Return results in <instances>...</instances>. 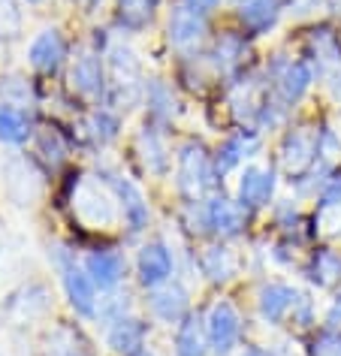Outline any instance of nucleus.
Returning <instances> with one entry per match:
<instances>
[{"mask_svg": "<svg viewBox=\"0 0 341 356\" xmlns=\"http://www.w3.org/2000/svg\"><path fill=\"white\" fill-rule=\"evenodd\" d=\"M245 220H248V211L236 200L218 197V193L196 200V202H187V209H184V224L191 227V233L214 236L218 242L239 238L245 233Z\"/></svg>", "mask_w": 341, "mask_h": 356, "instance_id": "obj_1", "label": "nucleus"}, {"mask_svg": "<svg viewBox=\"0 0 341 356\" xmlns=\"http://www.w3.org/2000/svg\"><path fill=\"white\" fill-rule=\"evenodd\" d=\"M221 175L214 169V154L200 139H184L175 151V188L187 202L205 200L218 188Z\"/></svg>", "mask_w": 341, "mask_h": 356, "instance_id": "obj_2", "label": "nucleus"}, {"mask_svg": "<svg viewBox=\"0 0 341 356\" xmlns=\"http://www.w3.org/2000/svg\"><path fill=\"white\" fill-rule=\"evenodd\" d=\"M49 260L58 269V278H61V287H64L70 308H73L82 320H97V311H100V290L94 287L91 275L85 272V266L76 260V251H70L64 245H51Z\"/></svg>", "mask_w": 341, "mask_h": 356, "instance_id": "obj_3", "label": "nucleus"}, {"mask_svg": "<svg viewBox=\"0 0 341 356\" xmlns=\"http://www.w3.org/2000/svg\"><path fill=\"white\" fill-rule=\"evenodd\" d=\"M73 215L82 220L88 229H115L121 224V209L112 191L100 178H79L73 188Z\"/></svg>", "mask_w": 341, "mask_h": 356, "instance_id": "obj_4", "label": "nucleus"}, {"mask_svg": "<svg viewBox=\"0 0 341 356\" xmlns=\"http://www.w3.org/2000/svg\"><path fill=\"white\" fill-rule=\"evenodd\" d=\"M97 178L112 191V197L118 200V209H121V224L127 227V233L136 238L148 229L151 224V206L145 200V193L139 191L136 181H130L124 172H118L115 166H100L97 169Z\"/></svg>", "mask_w": 341, "mask_h": 356, "instance_id": "obj_5", "label": "nucleus"}, {"mask_svg": "<svg viewBox=\"0 0 341 356\" xmlns=\"http://www.w3.org/2000/svg\"><path fill=\"white\" fill-rule=\"evenodd\" d=\"M320 166V142L317 127H290L278 145V169L287 181H302Z\"/></svg>", "mask_w": 341, "mask_h": 356, "instance_id": "obj_6", "label": "nucleus"}, {"mask_svg": "<svg viewBox=\"0 0 341 356\" xmlns=\"http://www.w3.org/2000/svg\"><path fill=\"white\" fill-rule=\"evenodd\" d=\"M320 73L314 70L311 60L305 58H284V60H275L272 70H269V91H272V97L281 106H287V109H296L305 94L311 91L314 79H317Z\"/></svg>", "mask_w": 341, "mask_h": 356, "instance_id": "obj_7", "label": "nucleus"}, {"mask_svg": "<svg viewBox=\"0 0 341 356\" xmlns=\"http://www.w3.org/2000/svg\"><path fill=\"white\" fill-rule=\"evenodd\" d=\"M109 91L112 106L124 97V109H130L139 97H145V79H142V60L130 46H112L109 49Z\"/></svg>", "mask_w": 341, "mask_h": 356, "instance_id": "obj_8", "label": "nucleus"}, {"mask_svg": "<svg viewBox=\"0 0 341 356\" xmlns=\"http://www.w3.org/2000/svg\"><path fill=\"white\" fill-rule=\"evenodd\" d=\"M205 332L214 356H230L241 341V314L230 299H214L205 311Z\"/></svg>", "mask_w": 341, "mask_h": 356, "instance_id": "obj_9", "label": "nucleus"}, {"mask_svg": "<svg viewBox=\"0 0 341 356\" xmlns=\"http://www.w3.org/2000/svg\"><path fill=\"white\" fill-rule=\"evenodd\" d=\"M175 278V254L164 238H151L136 251V281L145 290H157Z\"/></svg>", "mask_w": 341, "mask_h": 356, "instance_id": "obj_10", "label": "nucleus"}, {"mask_svg": "<svg viewBox=\"0 0 341 356\" xmlns=\"http://www.w3.org/2000/svg\"><path fill=\"white\" fill-rule=\"evenodd\" d=\"M302 302V293L287 281H266L257 290V317L266 326H284L293 320L296 305Z\"/></svg>", "mask_w": 341, "mask_h": 356, "instance_id": "obj_11", "label": "nucleus"}, {"mask_svg": "<svg viewBox=\"0 0 341 356\" xmlns=\"http://www.w3.org/2000/svg\"><path fill=\"white\" fill-rule=\"evenodd\" d=\"M278 191V172L272 166H245L236 184V202L248 211L269 209Z\"/></svg>", "mask_w": 341, "mask_h": 356, "instance_id": "obj_12", "label": "nucleus"}, {"mask_svg": "<svg viewBox=\"0 0 341 356\" xmlns=\"http://www.w3.org/2000/svg\"><path fill=\"white\" fill-rule=\"evenodd\" d=\"M70 88L85 97V100H100L109 91V73H106V60L97 49H85L70 64Z\"/></svg>", "mask_w": 341, "mask_h": 356, "instance_id": "obj_13", "label": "nucleus"}, {"mask_svg": "<svg viewBox=\"0 0 341 356\" xmlns=\"http://www.w3.org/2000/svg\"><path fill=\"white\" fill-rule=\"evenodd\" d=\"M82 266L100 293L118 290L124 278H127V257L118 248H94V251H88L82 257Z\"/></svg>", "mask_w": 341, "mask_h": 356, "instance_id": "obj_14", "label": "nucleus"}, {"mask_svg": "<svg viewBox=\"0 0 341 356\" xmlns=\"http://www.w3.org/2000/svg\"><path fill=\"white\" fill-rule=\"evenodd\" d=\"M67 55H70V46L61 28H42L28 46V64L42 76H55L67 64Z\"/></svg>", "mask_w": 341, "mask_h": 356, "instance_id": "obj_15", "label": "nucleus"}, {"mask_svg": "<svg viewBox=\"0 0 341 356\" xmlns=\"http://www.w3.org/2000/svg\"><path fill=\"white\" fill-rule=\"evenodd\" d=\"M148 332H151V323L145 317H139V314H121V317H115L106 323V347H109L112 353H118V356H130V353H136L145 347L148 341Z\"/></svg>", "mask_w": 341, "mask_h": 356, "instance_id": "obj_16", "label": "nucleus"}, {"mask_svg": "<svg viewBox=\"0 0 341 356\" xmlns=\"http://www.w3.org/2000/svg\"><path fill=\"white\" fill-rule=\"evenodd\" d=\"M209 33V15L191 10V6L178 3L173 13H169L166 22V40L169 46H175L178 51H191L205 40Z\"/></svg>", "mask_w": 341, "mask_h": 356, "instance_id": "obj_17", "label": "nucleus"}, {"mask_svg": "<svg viewBox=\"0 0 341 356\" xmlns=\"http://www.w3.org/2000/svg\"><path fill=\"white\" fill-rule=\"evenodd\" d=\"M305 60H311L317 73H335L341 67V33L329 24H314L305 33Z\"/></svg>", "mask_w": 341, "mask_h": 356, "instance_id": "obj_18", "label": "nucleus"}, {"mask_svg": "<svg viewBox=\"0 0 341 356\" xmlns=\"http://www.w3.org/2000/svg\"><path fill=\"white\" fill-rule=\"evenodd\" d=\"M145 305H148V311H151V317L154 320L175 326L178 320H184L187 314H191V293H187V287L182 281L173 278L169 284H164V287L148 290Z\"/></svg>", "mask_w": 341, "mask_h": 356, "instance_id": "obj_19", "label": "nucleus"}, {"mask_svg": "<svg viewBox=\"0 0 341 356\" xmlns=\"http://www.w3.org/2000/svg\"><path fill=\"white\" fill-rule=\"evenodd\" d=\"M284 15V0H236V19L241 33L248 37H266L278 28Z\"/></svg>", "mask_w": 341, "mask_h": 356, "instance_id": "obj_20", "label": "nucleus"}, {"mask_svg": "<svg viewBox=\"0 0 341 356\" xmlns=\"http://www.w3.org/2000/svg\"><path fill=\"white\" fill-rule=\"evenodd\" d=\"M260 151V130L254 127H241L236 133H230L221 142V148L214 151V169L218 175H227L232 169H239L245 160H251Z\"/></svg>", "mask_w": 341, "mask_h": 356, "instance_id": "obj_21", "label": "nucleus"}, {"mask_svg": "<svg viewBox=\"0 0 341 356\" xmlns=\"http://www.w3.org/2000/svg\"><path fill=\"white\" fill-rule=\"evenodd\" d=\"M314 229L323 238H341V175L332 172L317 193L314 206Z\"/></svg>", "mask_w": 341, "mask_h": 356, "instance_id": "obj_22", "label": "nucleus"}, {"mask_svg": "<svg viewBox=\"0 0 341 356\" xmlns=\"http://www.w3.org/2000/svg\"><path fill=\"white\" fill-rule=\"evenodd\" d=\"M248 60V33L239 31H223L221 37L212 40L209 49V64L223 76H232L245 67Z\"/></svg>", "mask_w": 341, "mask_h": 356, "instance_id": "obj_23", "label": "nucleus"}, {"mask_svg": "<svg viewBox=\"0 0 341 356\" xmlns=\"http://www.w3.org/2000/svg\"><path fill=\"white\" fill-rule=\"evenodd\" d=\"M305 281L314 284L317 290H335L341 287V251L338 248H317L308 254V260L302 266Z\"/></svg>", "mask_w": 341, "mask_h": 356, "instance_id": "obj_24", "label": "nucleus"}, {"mask_svg": "<svg viewBox=\"0 0 341 356\" xmlns=\"http://www.w3.org/2000/svg\"><path fill=\"white\" fill-rule=\"evenodd\" d=\"M136 154L142 160V166H145V172L154 178H166L169 169H173V157H169L164 133L157 127H151V124H145L136 133Z\"/></svg>", "mask_w": 341, "mask_h": 356, "instance_id": "obj_25", "label": "nucleus"}, {"mask_svg": "<svg viewBox=\"0 0 341 356\" xmlns=\"http://www.w3.org/2000/svg\"><path fill=\"white\" fill-rule=\"evenodd\" d=\"M200 272L209 284H230L232 278L239 275V257L236 251L227 245V242H214V245H205L200 251Z\"/></svg>", "mask_w": 341, "mask_h": 356, "instance_id": "obj_26", "label": "nucleus"}, {"mask_svg": "<svg viewBox=\"0 0 341 356\" xmlns=\"http://www.w3.org/2000/svg\"><path fill=\"white\" fill-rule=\"evenodd\" d=\"M173 353L175 356H209V332H205V317L200 311H191L184 320L175 323L173 332Z\"/></svg>", "mask_w": 341, "mask_h": 356, "instance_id": "obj_27", "label": "nucleus"}, {"mask_svg": "<svg viewBox=\"0 0 341 356\" xmlns=\"http://www.w3.org/2000/svg\"><path fill=\"white\" fill-rule=\"evenodd\" d=\"M3 181H6V193H10L19 206H31L40 193V175L33 172L28 157H10L6 160Z\"/></svg>", "mask_w": 341, "mask_h": 356, "instance_id": "obj_28", "label": "nucleus"}, {"mask_svg": "<svg viewBox=\"0 0 341 356\" xmlns=\"http://www.w3.org/2000/svg\"><path fill=\"white\" fill-rule=\"evenodd\" d=\"M42 356H94L91 338L76 323H58L42 341Z\"/></svg>", "mask_w": 341, "mask_h": 356, "instance_id": "obj_29", "label": "nucleus"}, {"mask_svg": "<svg viewBox=\"0 0 341 356\" xmlns=\"http://www.w3.org/2000/svg\"><path fill=\"white\" fill-rule=\"evenodd\" d=\"M145 106H148V124L157 130L169 127V124L178 118V112H182L173 88L166 82H160V79H151L145 85Z\"/></svg>", "mask_w": 341, "mask_h": 356, "instance_id": "obj_30", "label": "nucleus"}, {"mask_svg": "<svg viewBox=\"0 0 341 356\" xmlns=\"http://www.w3.org/2000/svg\"><path fill=\"white\" fill-rule=\"evenodd\" d=\"M33 139V118L24 106L0 103V145L22 148Z\"/></svg>", "mask_w": 341, "mask_h": 356, "instance_id": "obj_31", "label": "nucleus"}, {"mask_svg": "<svg viewBox=\"0 0 341 356\" xmlns=\"http://www.w3.org/2000/svg\"><path fill=\"white\" fill-rule=\"evenodd\" d=\"M82 133L97 148L112 145L121 133V115L115 109H109V106H97V109L88 112V118L82 121Z\"/></svg>", "mask_w": 341, "mask_h": 356, "instance_id": "obj_32", "label": "nucleus"}, {"mask_svg": "<svg viewBox=\"0 0 341 356\" xmlns=\"http://www.w3.org/2000/svg\"><path fill=\"white\" fill-rule=\"evenodd\" d=\"M6 308H10L13 314H19L22 320H33L51 308V293L42 287V284H28V287H22L19 293H13Z\"/></svg>", "mask_w": 341, "mask_h": 356, "instance_id": "obj_33", "label": "nucleus"}, {"mask_svg": "<svg viewBox=\"0 0 341 356\" xmlns=\"http://www.w3.org/2000/svg\"><path fill=\"white\" fill-rule=\"evenodd\" d=\"M115 15L124 31H145L154 19V0H115Z\"/></svg>", "mask_w": 341, "mask_h": 356, "instance_id": "obj_34", "label": "nucleus"}, {"mask_svg": "<svg viewBox=\"0 0 341 356\" xmlns=\"http://www.w3.org/2000/svg\"><path fill=\"white\" fill-rule=\"evenodd\" d=\"M22 31H24V13L19 0H0V42L10 46V42L22 40Z\"/></svg>", "mask_w": 341, "mask_h": 356, "instance_id": "obj_35", "label": "nucleus"}, {"mask_svg": "<svg viewBox=\"0 0 341 356\" xmlns=\"http://www.w3.org/2000/svg\"><path fill=\"white\" fill-rule=\"evenodd\" d=\"M37 148H40V154L46 157L51 166H61V163L67 160V154H70L67 139L61 136L58 127H42V130L37 133Z\"/></svg>", "mask_w": 341, "mask_h": 356, "instance_id": "obj_36", "label": "nucleus"}, {"mask_svg": "<svg viewBox=\"0 0 341 356\" xmlns=\"http://www.w3.org/2000/svg\"><path fill=\"white\" fill-rule=\"evenodd\" d=\"M31 97H33L31 82L22 73L0 76V103H13V106H24V109H28Z\"/></svg>", "mask_w": 341, "mask_h": 356, "instance_id": "obj_37", "label": "nucleus"}, {"mask_svg": "<svg viewBox=\"0 0 341 356\" xmlns=\"http://www.w3.org/2000/svg\"><path fill=\"white\" fill-rule=\"evenodd\" d=\"M308 356H341V329H323L314 335Z\"/></svg>", "mask_w": 341, "mask_h": 356, "instance_id": "obj_38", "label": "nucleus"}, {"mask_svg": "<svg viewBox=\"0 0 341 356\" xmlns=\"http://www.w3.org/2000/svg\"><path fill=\"white\" fill-rule=\"evenodd\" d=\"M326 326H329V329H341V287L335 290V296H332V302H329Z\"/></svg>", "mask_w": 341, "mask_h": 356, "instance_id": "obj_39", "label": "nucleus"}, {"mask_svg": "<svg viewBox=\"0 0 341 356\" xmlns=\"http://www.w3.org/2000/svg\"><path fill=\"white\" fill-rule=\"evenodd\" d=\"M182 3L191 6V10H196V13H203V15H209L221 6V0H182Z\"/></svg>", "mask_w": 341, "mask_h": 356, "instance_id": "obj_40", "label": "nucleus"}, {"mask_svg": "<svg viewBox=\"0 0 341 356\" xmlns=\"http://www.w3.org/2000/svg\"><path fill=\"white\" fill-rule=\"evenodd\" d=\"M329 91H332V97H335V103L341 106V67L329 76Z\"/></svg>", "mask_w": 341, "mask_h": 356, "instance_id": "obj_41", "label": "nucleus"}, {"mask_svg": "<svg viewBox=\"0 0 341 356\" xmlns=\"http://www.w3.org/2000/svg\"><path fill=\"white\" fill-rule=\"evenodd\" d=\"M241 356H278L275 353V347H260V344H251L241 350Z\"/></svg>", "mask_w": 341, "mask_h": 356, "instance_id": "obj_42", "label": "nucleus"}, {"mask_svg": "<svg viewBox=\"0 0 341 356\" xmlns=\"http://www.w3.org/2000/svg\"><path fill=\"white\" fill-rule=\"evenodd\" d=\"M130 356H154V353H151V350H148V347H142V350H136V353H130Z\"/></svg>", "mask_w": 341, "mask_h": 356, "instance_id": "obj_43", "label": "nucleus"}, {"mask_svg": "<svg viewBox=\"0 0 341 356\" xmlns=\"http://www.w3.org/2000/svg\"><path fill=\"white\" fill-rule=\"evenodd\" d=\"M24 3H33V6H37V3H42V0H24Z\"/></svg>", "mask_w": 341, "mask_h": 356, "instance_id": "obj_44", "label": "nucleus"}, {"mask_svg": "<svg viewBox=\"0 0 341 356\" xmlns=\"http://www.w3.org/2000/svg\"><path fill=\"white\" fill-rule=\"evenodd\" d=\"M73 3H82V0H73Z\"/></svg>", "mask_w": 341, "mask_h": 356, "instance_id": "obj_45", "label": "nucleus"}, {"mask_svg": "<svg viewBox=\"0 0 341 356\" xmlns=\"http://www.w3.org/2000/svg\"><path fill=\"white\" fill-rule=\"evenodd\" d=\"M0 356H3V353H0Z\"/></svg>", "mask_w": 341, "mask_h": 356, "instance_id": "obj_46", "label": "nucleus"}]
</instances>
